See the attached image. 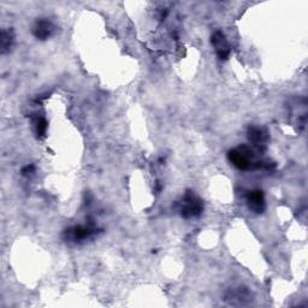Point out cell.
Here are the masks:
<instances>
[{"mask_svg": "<svg viewBox=\"0 0 308 308\" xmlns=\"http://www.w3.org/2000/svg\"><path fill=\"white\" fill-rule=\"evenodd\" d=\"M229 159L231 163L241 170L249 169L254 164V161H253L254 160V154L247 146H241V147L233 148L232 151H230Z\"/></svg>", "mask_w": 308, "mask_h": 308, "instance_id": "1", "label": "cell"}, {"mask_svg": "<svg viewBox=\"0 0 308 308\" xmlns=\"http://www.w3.org/2000/svg\"><path fill=\"white\" fill-rule=\"evenodd\" d=\"M212 45H213L214 51H216L217 56L219 59H227L230 54V46L228 42L227 38L222 32H216L212 37L211 40Z\"/></svg>", "mask_w": 308, "mask_h": 308, "instance_id": "2", "label": "cell"}, {"mask_svg": "<svg viewBox=\"0 0 308 308\" xmlns=\"http://www.w3.org/2000/svg\"><path fill=\"white\" fill-rule=\"evenodd\" d=\"M202 210V205L194 195L188 194L186 197H184V202H183V207H182V216L186 217V218H189V217H195L199 216L200 212Z\"/></svg>", "mask_w": 308, "mask_h": 308, "instance_id": "3", "label": "cell"}, {"mask_svg": "<svg viewBox=\"0 0 308 308\" xmlns=\"http://www.w3.org/2000/svg\"><path fill=\"white\" fill-rule=\"evenodd\" d=\"M247 202H248L250 210L257 212V213H260L265 208V199H264V194L261 191L249 192L248 196H247Z\"/></svg>", "mask_w": 308, "mask_h": 308, "instance_id": "4", "label": "cell"}, {"mask_svg": "<svg viewBox=\"0 0 308 308\" xmlns=\"http://www.w3.org/2000/svg\"><path fill=\"white\" fill-rule=\"evenodd\" d=\"M52 32V24L49 23L48 21H45V19H41V21L37 22L34 27V35L38 38H41V40H45L49 37Z\"/></svg>", "mask_w": 308, "mask_h": 308, "instance_id": "5", "label": "cell"}, {"mask_svg": "<svg viewBox=\"0 0 308 308\" xmlns=\"http://www.w3.org/2000/svg\"><path fill=\"white\" fill-rule=\"evenodd\" d=\"M249 140L254 144L257 147L264 146L266 140V134L259 128H252L249 130Z\"/></svg>", "mask_w": 308, "mask_h": 308, "instance_id": "6", "label": "cell"}, {"mask_svg": "<svg viewBox=\"0 0 308 308\" xmlns=\"http://www.w3.org/2000/svg\"><path fill=\"white\" fill-rule=\"evenodd\" d=\"M93 233H94V230L89 229V228L77 227L73 230V237L74 240H84V238H88Z\"/></svg>", "mask_w": 308, "mask_h": 308, "instance_id": "7", "label": "cell"}, {"mask_svg": "<svg viewBox=\"0 0 308 308\" xmlns=\"http://www.w3.org/2000/svg\"><path fill=\"white\" fill-rule=\"evenodd\" d=\"M35 126H37L38 134L42 135L46 130V120L43 118H38L37 122H35Z\"/></svg>", "mask_w": 308, "mask_h": 308, "instance_id": "8", "label": "cell"}]
</instances>
